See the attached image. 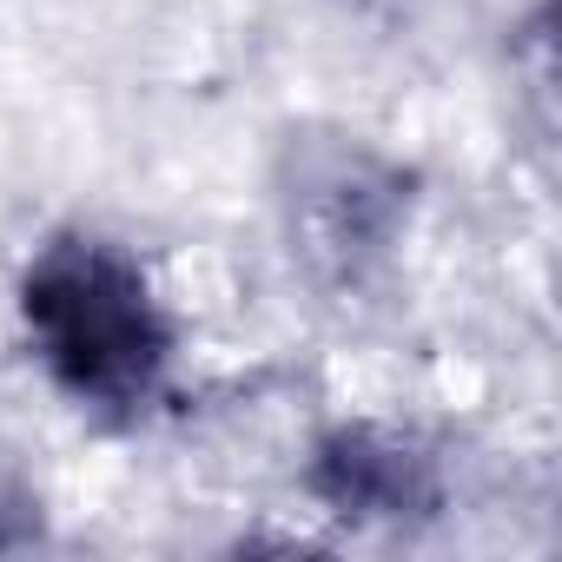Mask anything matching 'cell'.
I'll list each match as a JSON object with an SVG mask.
<instances>
[{"label":"cell","instance_id":"cell-1","mask_svg":"<svg viewBox=\"0 0 562 562\" xmlns=\"http://www.w3.org/2000/svg\"><path fill=\"white\" fill-rule=\"evenodd\" d=\"M21 318L54 384L80 404H139L172 351L139 265L100 238H54L27 265Z\"/></svg>","mask_w":562,"mask_h":562},{"label":"cell","instance_id":"cell-2","mask_svg":"<svg viewBox=\"0 0 562 562\" xmlns=\"http://www.w3.org/2000/svg\"><path fill=\"white\" fill-rule=\"evenodd\" d=\"M318 490L351 516H391V509H411L417 496H424V463L411 457V450H397V443H384V437H371V430H345V437H331V450H325V463H318Z\"/></svg>","mask_w":562,"mask_h":562}]
</instances>
